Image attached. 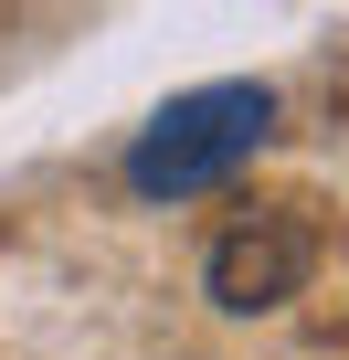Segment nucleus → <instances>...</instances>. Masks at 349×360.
I'll return each mask as SVG.
<instances>
[{"mask_svg": "<svg viewBox=\"0 0 349 360\" xmlns=\"http://www.w3.org/2000/svg\"><path fill=\"white\" fill-rule=\"evenodd\" d=\"M275 138V96L223 75V85H191V96H169L138 138H127V191L138 202H202L223 191V180Z\"/></svg>", "mask_w": 349, "mask_h": 360, "instance_id": "1", "label": "nucleus"}, {"mask_svg": "<svg viewBox=\"0 0 349 360\" xmlns=\"http://www.w3.org/2000/svg\"><path fill=\"white\" fill-rule=\"evenodd\" d=\"M307 276H317V223H307L296 202L233 212V223L212 233V255H202V286H212L223 318H265V307L307 297Z\"/></svg>", "mask_w": 349, "mask_h": 360, "instance_id": "2", "label": "nucleus"}]
</instances>
